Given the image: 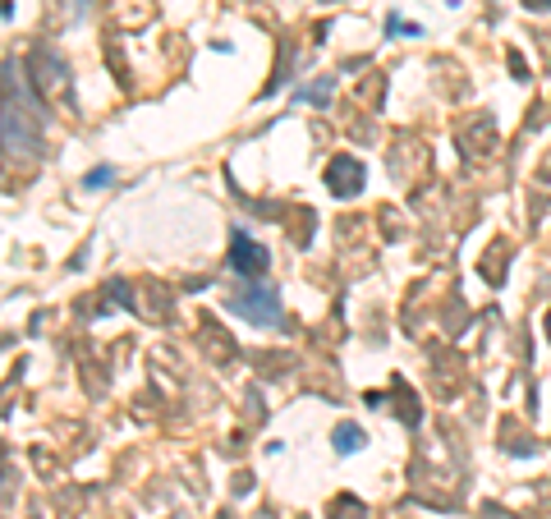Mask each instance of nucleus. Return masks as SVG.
Listing matches in <instances>:
<instances>
[{"label": "nucleus", "instance_id": "3", "mask_svg": "<svg viewBox=\"0 0 551 519\" xmlns=\"http://www.w3.org/2000/svg\"><path fill=\"white\" fill-rule=\"evenodd\" d=\"M326 184L335 188V193H358L363 188V166L358 161H349V156H340V161H331V170H326Z\"/></svg>", "mask_w": 551, "mask_h": 519}, {"label": "nucleus", "instance_id": "1", "mask_svg": "<svg viewBox=\"0 0 551 519\" xmlns=\"http://www.w3.org/2000/svg\"><path fill=\"white\" fill-rule=\"evenodd\" d=\"M230 308L239 313V317L257 322V326H271V322L280 317V303H276V294H271V289H257V285L239 289V294L230 299Z\"/></svg>", "mask_w": 551, "mask_h": 519}, {"label": "nucleus", "instance_id": "4", "mask_svg": "<svg viewBox=\"0 0 551 519\" xmlns=\"http://www.w3.org/2000/svg\"><path fill=\"white\" fill-rule=\"evenodd\" d=\"M335 442H340V451H358V446H363V432L358 428H335Z\"/></svg>", "mask_w": 551, "mask_h": 519}, {"label": "nucleus", "instance_id": "5", "mask_svg": "<svg viewBox=\"0 0 551 519\" xmlns=\"http://www.w3.org/2000/svg\"><path fill=\"white\" fill-rule=\"evenodd\" d=\"M110 175H115V170H110V166H97V170H92V175H88V188H92V184H110Z\"/></svg>", "mask_w": 551, "mask_h": 519}, {"label": "nucleus", "instance_id": "2", "mask_svg": "<svg viewBox=\"0 0 551 519\" xmlns=\"http://www.w3.org/2000/svg\"><path fill=\"white\" fill-rule=\"evenodd\" d=\"M230 257H234V271H243V276H262L266 271V262H271V253H266L257 239H248V234H234V248H230Z\"/></svg>", "mask_w": 551, "mask_h": 519}, {"label": "nucleus", "instance_id": "6", "mask_svg": "<svg viewBox=\"0 0 551 519\" xmlns=\"http://www.w3.org/2000/svg\"><path fill=\"white\" fill-rule=\"evenodd\" d=\"M547 331H551V317H547Z\"/></svg>", "mask_w": 551, "mask_h": 519}]
</instances>
